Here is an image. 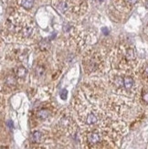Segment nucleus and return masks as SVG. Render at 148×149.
Wrapping results in <instances>:
<instances>
[{"instance_id":"nucleus-3","label":"nucleus","mask_w":148,"mask_h":149,"mask_svg":"<svg viewBox=\"0 0 148 149\" xmlns=\"http://www.w3.org/2000/svg\"><path fill=\"white\" fill-rule=\"evenodd\" d=\"M55 7L62 14L78 13L83 6V0H55Z\"/></svg>"},{"instance_id":"nucleus-15","label":"nucleus","mask_w":148,"mask_h":149,"mask_svg":"<svg viewBox=\"0 0 148 149\" xmlns=\"http://www.w3.org/2000/svg\"><path fill=\"white\" fill-rule=\"evenodd\" d=\"M144 72H145V74L148 76V64H147V66L145 67V70H144Z\"/></svg>"},{"instance_id":"nucleus-12","label":"nucleus","mask_w":148,"mask_h":149,"mask_svg":"<svg viewBox=\"0 0 148 149\" xmlns=\"http://www.w3.org/2000/svg\"><path fill=\"white\" fill-rule=\"evenodd\" d=\"M38 117H39L40 119H46L47 117H48V111L45 110V109H42L38 113Z\"/></svg>"},{"instance_id":"nucleus-2","label":"nucleus","mask_w":148,"mask_h":149,"mask_svg":"<svg viewBox=\"0 0 148 149\" xmlns=\"http://www.w3.org/2000/svg\"><path fill=\"white\" fill-rule=\"evenodd\" d=\"M104 57L98 51H89L84 56L83 59V68L84 71L87 73H92L100 71L104 66Z\"/></svg>"},{"instance_id":"nucleus-17","label":"nucleus","mask_w":148,"mask_h":149,"mask_svg":"<svg viewBox=\"0 0 148 149\" xmlns=\"http://www.w3.org/2000/svg\"><path fill=\"white\" fill-rule=\"evenodd\" d=\"M1 149H6V148H4V147H1Z\"/></svg>"},{"instance_id":"nucleus-1","label":"nucleus","mask_w":148,"mask_h":149,"mask_svg":"<svg viewBox=\"0 0 148 149\" xmlns=\"http://www.w3.org/2000/svg\"><path fill=\"white\" fill-rule=\"evenodd\" d=\"M34 32V22L20 12L12 14L3 27V36L9 40H25Z\"/></svg>"},{"instance_id":"nucleus-7","label":"nucleus","mask_w":148,"mask_h":149,"mask_svg":"<svg viewBox=\"0 0 148 149\" xmlns=\"http://www.w3.org/2000/svg\"><path fill=\"white\" fill-rule=\"evenodd\" d=\"M134 85V79L130 76H124V88L126 91H129L133 88V86Z\"/></svg>"},{"instance_id":"nucleus-4","label":"nucleus","mask_w":148,"mask_h":149,"mask_svg":"<svg viewBox=\"0 0 148 149\" xmlns=\"http://www.w3.org/2000/svg\"><path fill=\"white\" fill-rule=\"evenodd\" d=\"M118 56H120V60H119V63H124V62H130V61H134L135 59V53L134 51L131 48H127L125 49L122 48V51L118 53Z\"/></svg>"},{"instance_id":"nucleus-11","label":"nucleus","mask_w":148,"mask_h":149,"mask_svg":"<svg viewBox=\"0 0 148 149\" xmlns=\"http://www.w3.org/2000/svg\"><path fill=\"white\" fill-rule=\"evenodd\" d=\"M41 138H42V135L40 132L38 131H36L33 133L32 135V139H33V141L36 142V143H39L40 141H41Z\"/></svg>"},{"instance_id":"nucleus-13","label":"nucleus","mask_w":148,"mask_h":149,"mask_svg":"<svg viewBox=\"0 0 148 149\" xmlns=\"http://www.w3.org/2000/svg\"><path fill=\"white\" fill-rule=\"evenodd\" d=\"M143 100H144L145 103H148V93H145L143 94Z\"/></svg>"},{"instance_id":"nucleus-9","label":"nucleus","mask_w":148,"mask_h":149,"mask_svg":"<svg viewBox=\"0 0 148 149\" xmlns=\"http://www.w3.org/2000/svg\"><path fill=\"white\" fill-rule=\"evenodd\" d=\"M98 122V117L94 113H90L87 114L86 119H85V123L89 125H93Z\"/></svg>"},{"instance_id":"nucleus-8","label":"nucleus","mask_w":148,"mask_h":149,"mask_svg":"<svg viewBox=\"0 0 148 149\" xmlns=\"http://www.w3.org/2000/svg\"><path fill=\"white\" fill-rule=\"evenodd\" d=\"M18 4L24 9L28 10L34 6V0H18Z\"/></svg>"},{"instance_id":"nucleus-16","label":"nucleus","mask_w":148,"mask_h":149,"mask_svg":"<svg viewBox=\"0 0 148 149\" xmlns=\"http://www.w3.org/2000/svg\"><path fill=\"white\" fill-rule=\"evenodd\" d=\"M145 6H146V7L148 8V0H147V1H146V3H145Z\"/></svg>"},{"instance_id":"nucleus-14","label":"nucleus","mask_w":148,"mask_h":149,"mask_svg":"<svg viewBox=\"0 0 148 149\" xmlns=\"http://www.w3.org/2000/svg\"><path fill=\"white\" fill-rule=\"evenodd\" d=\"M61 98L63 99V100H65V99L67 98V91H66V90H64V91L62 92V93H61Z\"/></svg>"},{"instance_id":"nucleus-5","label":"nucleus","mask_w":148,"mask_h":149,"mask_svg":"<svg viewBox=\"0 0 148 149\" xmlns=\"http://www.w3.org/2000/svg\"><path fill=\"white\" fill-rule=\"evenodd\" d=\"M87 140L91 145H96V144L100 143V141L102 140V135L97 131L91 132L87 135Z\"/></svg>"},{"instance_id":"nucleus-10","label":"nucleus","mask_w":148,"mask_h":149,"mask_svg":"<svg viewBox=\"0 0 148 149\" xmlns=\"http://www.w3.org/2000/svg\"><path fill=\"white\" fill-rule=\"evenodd\" d=\"M27 75V70L23 67H19L17 71V76L18 78H24L25 76Z\"/></svg>"},{"instance_id":"nucleus-6","label":"nucleus","mask_w":148,"mask_h":149,"mask_svg":"<svg viewBox=\"0 0 148 149\" xmlns=\"http://www.w3.org/2000/svg\"><path fill=\"white\" fill-rule=\"evenodd\" d=\"M138 0H112V4L115 6V8H118L120 9L121 6H124V5H130V6H133V5L136 4Z\"/></svg>"}]
</instances>
